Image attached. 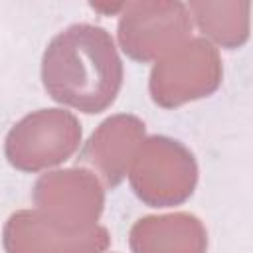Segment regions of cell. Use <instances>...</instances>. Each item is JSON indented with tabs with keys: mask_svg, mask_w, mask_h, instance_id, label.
<instances>
[{
	"mask_svg": "<svg viewBox=\"0 0 253 253\" xmlns=\"http://www.w3.org/2000/svg\"><path fill=\"white\" fill-rule=\"evenodd\" d=\"M42 81L61 105L87 115L109 109L123 85V61L111 34L91 24L59 32L43 51Z\"/></svg>",
	"mask_w": 253,
	"mask_h": 253,
	"instance_id": "obj_1",
	"label": "cell"
},
{
	"mask_svg": "<svg viewBox=\"0 0 253 253\" xmlns=\"http://www.w3.org/2000/svg\"><path fill=\"white\" fill-rule=\"evenodd\" d=\"M128 180L142 204L150 208L180 206L196 190L198 164L182 142L154 134L138 146L128 168Z\"/></svg>",
	"mask_w": 253,
	"mask_h": 253,
	"instance_id": "obj_2",
	"label": "cell"
},
{
	"mask_svg": "<svg viewBox=\"0 0 253 253\" xmlns=\"http://www.w3.org/2000/svg\"><path fill=\"white\" fill-rule=\"evenodd\" d=\"M221 77L223 67L217 47L204 38H190L154 63L148 91L158 107L176 109L215 93Z\"/></svg>",
	"mask_w": 253,
	"mask_h": 253,
	"instance_id": "obj_3",
	"label": "cell"
},
{
	"mask_svg": "<svg viewBox=\"0 0 253 253\" xmlns=\"http://www.w3.org/2000/svg\"><path fill=\"white\" fill-rule=\"evenodd\" d=\"M81 144L79 119L63 109H40L18 121L4 142L8 162L22 172H40L71 158Z\"/></svg>",
	"mask_w": 253,
	"mask_h": 253,
	"instance_id": "obj_4",
	"label": "cell"
},
{
	"mask_svg": "<svg viewBox=\"0 0 253 253\" xmlns=\"http://www.w3.org/2000/svg\"><path fill=\"white\" fill-rule=\"evenodd\" d=\"M192 16L178 0H140L123 6L117 38L121 49L134 61H158L188 42Z\"/></svg>",
	"mask_w": 253,
	"mask_h": 253,
	"instance_id": "obj_5",
	"label": "cell"
},
{
	"mask_svg": "<svg viewBox=\"0 0 253 253\" xmlns=\"http://www.w3.org/2000/svg\"><path fill=\"white\" fill-rule=\"evenodd\" d=\"M34 204L57 229L81 233L97 225L105 208V190L87 168L53 170L34 184Z\"/></svg>",
	"mask_w": 253,
	"mask_h": 253,
	"instance_id": "obj_6",
	"label": "cell"
},
{
	"mask_svg": "<svg viewBox=\"0 0 253 253\" xmlns=\"http://www.w3.org/2000/svg\"><path fill=\"white\" fill-rule=\"evenodd\" d=\"M2 243L6 253H103L111 235L103 225L67 233L45 221L38 210H20L8 217Z\"/></svg>",
	"mask_w": 253,
	"mask_h": 253,
	"instance_id": "obj_7",
	"label": "cell"
},
{
	"mask_svg": "<svg viewBox=\"0 0 253 253\" xmlns=\"http://www.w3.org/2000/svg\"><path fill=\"white\" fill-rule=\"evenodd\" d=\"M144 140V123L134 115H113L89 136L81 160L91 164L107 186L115 188L128 174L130 162Z\"/></svg>",
	"mask_w": 253,
	"mask_h": 253,
	"instance_id": "obj_8",
	"label": "cell"
},
{
	"mask_svg": "<svg viewBox=\"0 0 253 253\" xmlns=\"http://www.w3.org/2000/svg\"><path fill=\"white\" fill-rule=\"evenodd\" d=\"M132 253H206L208 231L188 211L144 215L128 233Z\"/></svg>",
	"mask_w": 253,
	"mask_h": 253,
	"instance_id": "obj_9",
	"label": "cell"
},
{
	"mask_svg": "<svg viewBox=\"0 0 253 253\" xmlns=\"http://www.w3.org/2000/svg\"><path fill=\"white\" fill-rule=\"evenodd\" d=\"M249 2L194 0L190 2L188 12L196 18L204 36L221 47L235 49L249 38Z\"/></svg>",
	"mask_w": 253,
	"mask_h": 253,
	"instance_id": "obj_10",
	"label": "cell"
}]
</instances>
